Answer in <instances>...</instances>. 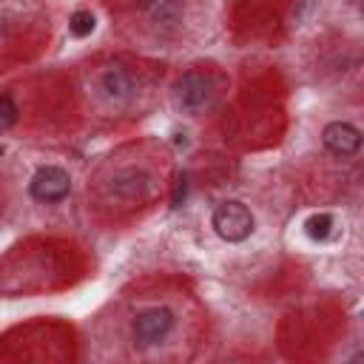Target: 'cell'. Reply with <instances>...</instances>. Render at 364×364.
I'll return each instance as SVG.
<instances>
[{
	"label": "cell",
	"instance_id": "7a4b0ae2",
	"mask_svg": "<svg viewBox=\"0 0 364 364\" xmlns=\"http://www.w3.org/2000/svg\"><path fill=\"white\" fill-rule=\"evenodd\" d=\"M213 80L208 74H199V71H191L179 80L176 85V102L188 111V114H199L202 108H208L213 102Z\"/></svg>",
	"mask_w": 364,
	"mask_h": 364
},
{
	"label": "cell",
	"instance_id": "6da1fadb",
	"mask_svg": "<svg viewBox=\"0 0 364 364\" xmlns=\"http://www.w3.org/2000/svg\"><path fill=\"white\" fill-rule=\"evenodd\" d=\"M213 228L225 242H242L253 230V213L242 202H222L213 210Z\"/></svg>",
	"mask_w": 364,
	"mask_h": 364
},
{
	"label": "cell",
	"instance_id": "277c9868",
	"mask_svg": "<svg viewBox=\"0 0 364 364\" xmlns=\"http://www.w3.org/2000/svg\"><path fill=\"white\" fill-rule=\"evenodd\" d=\"M31 196L37 202H60L68 196L71 191V179L63 168H54V165H46L40 168L34 176H31V185H28Z\"/></svg>",
	"mask_w": 364,
	"mask_h": 364
},
{
	"label": "cell",
	"instance_id": "52a82bcc",
	"mask_svg": "<svg viewBox=\"0 0 364 364\" xmlns=\"http://www.w3.org/2000/svg\"><path fill=\"white\" fill-rule=\"evenodd\" d=\"M304 230H307L310 239L324 242V239L330 236V230H333V216H330V213H313V216L304 222Z\"/></svg>",
	"mask_w": 364,
	"mask_h": 364
},
{
	"label": "cell",
	"instance_id": "5b68a950",
	"mask_svg": "<svg viewBox=\"0 0 364 364\" xmlns=\"http://www.w3.org/2000/svg\"><path fill=\"white\" fill-rule=\"evenodd\" d=\"M321 139H324V148L336 156H353L361 148V134L350 122H330L324 128Z\"/></svg>",
	"mask_w": 364,
	"mask_h": 364
},
{
	"label": "cell",
	"instance_id": "3957f363",
	"mask_svg": "<svg viewBox=\"0 0 364 364\" xmlns=\"http://www.w3.org/2000/svg\"><path fill=\"white\" fill-rule=\"evenodd\" d=\"M173 327V313L165 310V307H151V310H142L136 318H134V341L139 347H151L156 344L159 338H165Z\"/></svg>",
	"mask_w": 364,
	"mask_h": 364
},
{
	"label": "cell",
	"instance_id": "9c48e42d",
	"mask_svg": "<svg viewBox=\"0 0 364 364\" xmlns=\"http://www.w3.org/2000/svg\"><path fill=\"white\" fill-rule=\"evenodd\" d=\"M68 28L74 37H85L94 31V14L91 11H74L71 20H68Z\"/></svg>",
	"mask_w": 364,
	"mask_h": 364
},
{
	"label": "cell",
	"instance_id": "8992f818",
	"mask_svg": "<svg viewBox=\"0 0 364 364\" xmlns=\"http://www.w3.org/2000/svg\"><path fill=\"white\" fill-rule=\"evenodd\" d=\"M102 88L108 91V97H128L134 91V80L125 68H108L102 74Z\"/></svg>",
	"mask_w": 364,
	"mask_h": 364
},
{
	"label": "cell",
	"instance_id": "30bf717a",
	"mask_svg": "<svg viewBox=\"0 0 364 364\" xmlns=\"http://www.w3.org/2000/svg\"><path fill=\"white\" fill-rule=\"evenodd\" d=\"M14 119H17V108H14L11 97L9 94H0V125L9 128V125H14Z\"/></svg>",
	"mask_w": 364,
	"mask_h": 364
},
{
	"label": "cell",
	"instance_id": "8fae6325",
	"mask_svg": "<svg viewBox=\"0 0 364 364\" xmlns=\"http://www.w3.org/2000/svg\"><path fill=\"white\" fill-rule=\"evenodd\" d=\"M0 154H3V145H0Z\"/></svg>",
	"mask_w": 364,
	"mask_h": 364
},
{
	"label": "cell",
	"instance_id": "ba28073f",
	"mask_svg": "<svg viewBox=\"0 0 364 364\" xmlns=\"http://www.w3.org/2000/svg\"><path fill=\"white\" fill-rule=\"evenodd\" d=\"M148 11L159 23H173L176 14H179V0H151L148 3Z\"/></svg>",
	"mask_w": 364,
	"mask_h": 364
}]
</instances>
